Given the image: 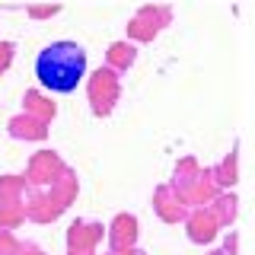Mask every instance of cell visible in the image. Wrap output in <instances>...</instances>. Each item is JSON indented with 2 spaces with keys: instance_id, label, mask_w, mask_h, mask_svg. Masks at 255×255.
I'll use <instances>...</instances> for the list:
<instances>
[{
  "instance_id": "1",
  "label": "cell",
  "mask_w": 255,
  "mask_h": 255,
  "mask_svg": "<svg viewBox=\"0 0 255 255\" xmlns=\"http://www.w3.org/2000/svg\"><path fill=\"white\" fill-rule=\"evenodd\" d=\"M86 74V51L77 42H51L35 58V77L51 93H74Z\"/></svg>"
},
{
  "instance_id": "2",
  "label": "cell",
  "mask_w": 255,
  "mask_h": 255,
  "mask_svg": "<svg viewBox=\"0 0 255 255\" xmlns=\"http://www.w3.org/2000/svg\"><path fill=\"white\" fill-rule=\"evenodd\" d=\"M118 93H122V86H118V74L112 67H99L90 77V102L99 118L112 115V109L118 102Z\"/></svg>"
},
{
  "instance_id": "3",
  "label": "cell",
  "mask_w": 255,
  "mask_h": 255,
  "mask_svg": "<svg viewBox=\"0 0 255 255\" xmlns=\"http://www.w3.org/2000/svg\"><path fill=\"white\" fill-rule=\"evenodd\" d=\"M169 10L166 6H143V10L131 19V26H128V35L137 38V42H153L156 32L163 26H169Z\"/></svg>"
},
{
  "instance_id": "4",
  "label": "cell",
  "mask_w": 255,
  "mask_h": 255,
  "mask_svg": "<svg viewBox=\"0 0 255 255\" xmlns=\"http://www.w3.org/2000/svg\"><path fill=\"white\" fill-rule=\"evenodd\" d=\"M64 175H67V166L58 159V153L42 150V153L32 156V166H29V179L32 182H38V185H58Z\"/></svg>"
},
{
  "instance_id": "5",
  "label": "cell",
  "mask_w": 255,
  "mask_h": 255,
  "mask_svg": "<svg viewBox=\"0 0 255 255\" xmlns=\"http://www.w3.org/2000/svg\"><path fill=\"white\" fill-rule=\"evenodd\" d=\"M153 207H156V214H159V217H163L166 223H179V220H185V211H188L185 198H182L172 185H159V188H156V195H153Z\"/></svg>"
},
{
  "instance_id": "6",
  "label": "cell",
  "mask_w": 255,
  "mask_h": 255,
  "mask_svg": "<svg viewBox=\"0 0 255 255\" xmlns=\"http://www.w3.org/2000/svg\"><path fill=\"white\" fill-rule=\"evenodd\" d=\"M188 239L191 243H214L220 233V223L214 220V214H211V207H198V211H191L188 217Z\"/></svg>"
},
{
  "instance_id": "7",
  "label": "cell",
  "mask_w": 255,
  "mask_h": 255,
  "mask_svg": "<svg viewBox=\"0 0 255 255\" xmlns=\"http://www.w3.org/2000/svg\"><path fill=\"white\" fill-rule=\"evenodd\" d=\"M109 243H112V252H128L134 249L137 243V217L131 214H118L109 227Z\"/></svg>"
},
{
  "instance_id": "8",
  "label": "cell",
  "mask_w": 255,
  "mask_h": 255,
  "mask_svg": "<svg viewBox=\"0 0 255 255\" xmlns=\"http://www.w3.org/2000/svg\"><path fill=\"white\" fill-rule=\"evenodd\" d=\"M99 239H102V223H74L67 233V246L74 255H93Z\"/></svg>"
},
{
  "instance_id": "9",
  "label": "cell",
  "mask_w": 255,
  "mask_h": 255,
  "mask_svg": "<svg viewBox=\"0 0 255 255\" xmlns=\"http://www.w3.org/2000/svg\"><path fill=\"white\" fill-rule=\"evenodd\" d=\"M134 61H137V51H134V45L115 42V45L109 48V67L115 70V74H118V70H128Z\"/></svg>"
},
{
  "instance_id": "10",
  "label": "cell",
  "mask_w": 255,
  "mask_h": 255,
  "mask_svg": "<svg viewBox=\"0 0 255 255\" xmlns=\"http://www.w3.org/2000/svg\"><path fill=\"white\" fill-rule=\"evenodd\" d=\"M211 214L220 227H230V223L236 220V198L233 195H217L211 201Z\"/></svg>"
},
{
  "instance_id": "11",
  "label": "cell",
  "mask_w": 255,
  "mask_h": 255,
  "mask_svg": "<svg viewBox=\"0 0 255 255\" xmlns=\"http://www.w3.org/2000/svg\"><path fill=\"white\" fill-rule=\"evenodd\" d=\"M211 179H214V185H217V188H230V185H233V182H236V150L223 159L220 166H214Z\"/></svg>"
},
{
  "instance_id": "12",
  "label": "cell",
  "mask_w": 255,
  "mask_h": 255,
  "mask_svg": "<svg viewBox=\"0 0 255 255\" xmlns=\"http://www.w3.org/2000/svg\"><path fill=\"white\" fill-rule=\"evenodd\" d=\"M13 128V134H16V137H45V122H42V118H16V122L10 125Z\"/></svg>"
},
{
  "instance_id": "13",
  "label": "cell",
  "mask_w": 255,
  "mask_h": 255,
  "mask_svg": "<svg viewBox=\"0 0 255 255\" xmlns=\"http://www.w3.org/2000/svg\"><path fill=\"white\" fill-rule=\"evenodd\" d=\"M26 102H29V109L35 112V115L42 118V122H48V118L54 115V102H45L38 93H29V96H26Z\"/></svg>"
},
{
  "instance_id": "14",
  "label": "cell",
  "mask_w": 255,
  "mask_h": 255,
  "mask_svg": "<svg viewBox=\"0 0 255 255\" xmlns=\"http://www.w3.org/2000/svg\"><path fill=\"white\" fill-rule=\"evenodd\" d=\"M10 61H13V45L10 42H0V70H3Z\"/></svg>"
},
{
  "instance_id": "15",
  "label": "cell",
  "mask_w": 255,
  "mask_h": 255,
  "mask_svg": "<svg viewBox=\"0 0 255 255\" xmlns=\"http://www.w3.org/2000/svg\"><path fill=\"white\" fill-rule=\"evenodd\" d=\"M61 10V6H32V16H54V13H58Z\"/></svg>"
},
{
  "instance_id": "16",
  "label": "cell",
  "mask_w": 255,
  "mask_h": 255,
  "mask_svg": "<svg viewBox=\"0 0 255 255\" xmlns=\"http://www.w3.org/2000/svg\"><path fill=\"white\" fill-rule=\"evenodd\" d=\"M223 252H227V255H233V252H236V236H233V233H230L227 246H223Z\"/></svg>"
},
{
  "instance_id": "17",
  "label": "cell",
  "mask_w": 255,
  "mask_h": 255,
  "mask_svg": "<svg viewBox=\"0 0 255 255\" xmlns=\"http://www.w3.org/2000/svg\"><path fill=\"white\" fill-rule=\"evenodd\" d=\"M22 255H45V252L35 249V246H26V249H22Z\"/></svg>"
},
{
  "instance_id": "18",
  "label": "cell",
  "mask_w": 255,
  "mask_h": 255,
  "mask_svg": "<svg viewBox=\"0 0 255 255\" xmlns=\"http://www.w3.org/2000/svg\"><path fill=\"white\" fill-rule=\"evenodd\" d=\"M112 255H143L140 249H128V252H112Z\"/></svg>"
},
{
  "instance_id": "19",
  "label": "cell",
  "mask_w": 255,
  "mask_h": 255,
  "mask_svg": "<svg viewBox=\"0 0 255 255\" xmlns=\"http://www.w3.org/2000/svg\"><path fill=\"white\" fill-rule=\"evenodd\" d=\"M211 255H227V252H223V249H220V252H211Z\"/></svg>"
},
{
  "instance_id": "20",
  "label": "cell",
  "mask_w": 255,
  "mask_h": 255,
  "mask_svg": "<svg viewBox=\"0 0 255 255\" xmlns=\"http://www.w3.org/2000/svg\"><path fill=\"white\" fill-rule=\"evenodd\" d=\"M70 255H74V252H70Z\"/></svg>"
}]
</instances>
